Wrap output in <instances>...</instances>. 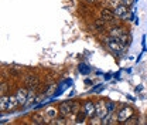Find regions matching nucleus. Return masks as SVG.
<instances>
[{
	"label": "nucleus",
	"mask_w": 147,
	"mask_h": 125,
	"mask_svg": "<svg viewBox=\"0 0 147 125\" xmlns=\"http://www.w3.org/2000/svg\"><path fill=\"white\" fill-rule=\"evenodd\" d=\"M18 108H20V104H18V100L14 92L0 95V112H1V115L4 112H14Z\"/></svg>",
	"instance_id": "f03ea898"
},
{
	"label": "nucleus",
	"mask_w": 147,
	"mask_h": 125,
	"mask_svg": "<svg viewBox=\"0 0 147 125\" xmlns=\"http://www.w3.org/2000/svg\"><path fill=\"white\" fill-rule=\"evenodd\" d=\"M82 111L86 114L88 120L96 115V102L93 98H85L82 100Z\"/></svg>",
	"instance_id": "39448f33"
},
{
	"label": "nucleus",
	"mask_w": 147,
	"mask_h": 125,
	"mask_svg": "<svg viewBox=\"0 0 147 125\" xmlns=\"http://www.w3.org/2000/svg\"><path fill=\"white\" fill-rule=\"evenodd\" d=\"M142 89H143V85H137V87L134 88V92H140Z\"/></svg>",
	"instance_id": "4be33fe9"
},
{
	"label": "nucleus",
	"mask_w": 147,
	"mask_h": 125,
	"mask_svg": "<svg viewBox=\"0 0 147 125\" xmlns=\"http://www.w3.org/2000/svg\"><path fill=\"white\" fill-rule=\"evenodd\" d=\"M136 112H137V111H136L134 105L127 104V102L120 104L119 108H117V111H116V122H117V124H125L129 118H130L131 115H134Z\"/></svg>",
	"instance_id": "7ed1b4c3"
},
{
	"label": "nucleus",
	"mask_w": 147,
	"mask_h": 125,
	"mask_svg": "<svg viewBox=\"0 0 147 125\" xmlns=\"http://www.w3.org/2000/svg\"><path fill=\"white\" fill-rule=\"evenodd\" d=\"M113 12H115V16H116L117 20H120V21H126V20L129 18V14H130L131 10H130L129 6H126V4L122 3V4H119Z\"/></svg>",
	"instance_id": "423d86ee"
},
{
	"label": "nucleus",
	"mask_w": 147,
	"mask_h": 125,
	"mask_svg": "<svg viewBox=\"0 0 147 125\" xmlns=\"http://www.w3.org/2000/svg\"><path fill=\"white\" fill-rule=\"evenodd\" d=\"M84 83H85V85H93V81H92L91 78H85Z\"/></svg>",
	"instance_id": "412c9836"
},
{
	"label": "nucleus",
	"mask_w": 147,
	"mask_h": 125,
	"mask_svg": "<svg viewBox=\"0 0 147 125\" xmlns=\"http://www.w3.org/2000/svg\"><path fill=\"white\" fill-rule=\"evenodd\" d=\"M134 26H139V17L134 18Z\"/></svg>",
	"instance_id": "b1692460"
},
{
	"label": "nucleus",
	"mask_w": 147,
	"mask_h": 125,
	"mask_svg": "<svg viewBox=\"0 0 147 125\" xmlns=\"http://www.w3.org/2000/svg\"><path fill=\"white\" fill-rule=\"evenodd\" d=\"M37 101V91L36 89H28V97H27V104L26 105H31V102Z\"/></svg>",
	"instance_id": "dca6fc26"
},
{
	"label": "nucleus",
	"mask_w": 147,
	"mask_h": 125,
	"mask_svg": "<svg viewBox=\"0 0 147 125\" xmlns=\"http://www.w3.org/2000/svg\"><path fill=\"white\" fill-rule=\"evenodd\" d=\"M10 92H14V89H11L10 83L6 78H3L1 80V87H0V95H6V94H10Z\"/></svg>",
	"instance_id": "4468645a"
},
{
	"label": "nucleus",
	"mask_w": 147,
	"mask_h": 125,
	"mask_svg": "<svg viewBox=\"0 0 147 125\" xmlns=\"http://www.w3.org/2000/svg\"><path fill=\"white\" fill-rule=\"evenodd\" d=\"M28 122L30 124H36V125L47 124V118H45L44 112H33V114H30Z\"/></svg>",
	"instance_id": "9b49d317"
},
{
	"label": "nucleus",
	"mask_w": 147,
	"mask_h": 125,
	"mask_svg": "<svg viewBox=\"0 0 147 125\" xmlns=\"http://www.w3.org/2000/svg\"><path fill=\"white\" fill-rule=\"evenodd\" d=\"M42 112H44V115H45V118H47V124H50L53 120H55V118L59 115L58 105H57V107H55V105H48V107H45V109H44Z\"/></svg>",
	"instance_id": "9d476101"
},
{
	"label": "nucleus",
	"mask_w": 147,
	"mask_h": 125,
	"mask_svg": "<svg viewBox=\"0 0 147 125\" xmlns=\"http://www.w3.org/2000/svg\"><path fill=\"white\" fill-rule=\"evenodd\" d=\"M81 108H82V101L81 100H65V101H61L58 104L59 115L67 117V118H72L74 114L76 111H79Z\"/></svg>",
	"instance_id": "f257e3e1"
},
{
	"label": "nucleus",
	"mask_w": 147,
	"mask_h": 125,
	"mask_svg": "<svg viewBox=\"0 0 147 125\" xmlns=\"http://www.w3.org/2000/svg\"><path fill=\"white\" fill-rule=\"evenodd\" d=\"M146 122H147V115H146Z\"/></svg>",
	"instance_id": "a878e982"
},
{
	"label": "nucleus",
	"mask_w": 147,
	"mask_h": 125,
	"mask_svg": "<svg viewBox=\"0 0 147 125\" xmlns=\"http://www.w3.org/2000/svg\"><path fill=\"white\" fill-rule=\"evenodd\" d=\"M95 102H96V115L99 118H102V121H103L109 114L106 104H105V98H98V100H95Z\"/></svg>",
	"instance_id": "1a4fd4ad"
},
{
	"label": "nucleus",
	"mask_w": 147,
	"mask_h": 125,
	"mask_svg": "<svg viewBox=\"0 0 147 125\" xmlns=\"http://www.w3.org/2000/svg\"><path fill=\"white\" fill-rule=\"evenodd\" d=\"M98 17H100L102 20H105L106 23H113V21H116L117 18L115 16V12H113V9H110V7H106V6H103L100 10H99V14H98Z\"/></svg>",
	"instance_id": "6e6552de"
},
{
	"label": "nucleus",
	"mask_w": 147,
	"mask_h": 125,
	"mask_svg": "<svg viewBox=\"0 0 147 125\" xmlns=\"http://www.w3.org/2000/svg\"><path fill=\"white\" fill-rule=\"evenodd\" d=\"M122 3H123V4H126V6H129V7L131 9V6H134V4H136V0H122Z\"/></svg>",
	"instance_id": "6ab92c4d"
},
{
	"label": "nucleus",
	"mask_w": 147,
	"mask_h": 125,
	"mask_svg": "<svg viewBox=\"0 0 147 125\" xmlns=\"http://www.w3.org/2000/svg\"><path fill=\"white\" fill-rule=\"evenodd\" d=\"M82 3L85 6H96L99 3V0H82Z\"/></svg>",
	"instance_id": "a211bd4d"
},
{
	"label": "nucleus",
	"mask_w": 147,
	"mask_h": 125,
	"mask_svg": "<svg viewBox=\"0 0 147 125\" xmlns=\"http://www.w3.org/2000/svg\"><path fill=\"white\" fill-rule=\"evenodd\" d=\"M86 122H88V117H86V114L82 111V108L74 114L72 124H86Z\"/></svg>",
	"instance_id": "f8f14e48"
},
{
	"label": "nucleus",
	"mask_w": 147,
	"mask_h": 125,
	"mask_svg": "<svg viewBox=\"0 0 147 125\" xmlns=\"http://www.w3.org/2000/svg\"><path fill=\"white\" fill-rule=\"evenodd\" d=\"M110 77H112V74H105V80H109Z\"/></svg>",
	"instance_id": "393cba45"
},
{
	"label": "nucleus",
	"mask_w": 147,
	"mask_h": 125,
	"mask_svg": "<svg viewBox=\"0 0 147 125\" xmlns=\"http://www.w3.org/2000/svg\"><path fill=\"white\" fill-rule=\"evenodd\" d=\"M14 94L18 100V104H20V108L26 107L27 104V97H28V88L26 85H21V87H17L14 89Z\"/></svg>",
	"instance_id": "0eeeda50"
},
{
	"label": "nucleus",
	"mask_w": 147,
	"mask_h": 125,
	"mask_svg": "<svg viewBox=\"0 0 147 125\" xmlns=\"http://www.w3.org/2000/svg\"><path fill=\"white\" fill-rule=\"evenodd\" d=\"M127 100L129 101H131V102H136V98H134V97H131V95H127Z\"/></svg>",
	"instance_id": "5701e85b"
},
{
	"label": "nucleus",
	"mask_w": 147,
	"mask_h": 125,
	"mask_svg": "<svg viewBox=\"0 0 147 125\" xmlns=\"http://www.w3.org/2000/svg\"><path fill=\"white\" fill-rule=\"evenodd\" d=\"M41 83H42L41 78L37 74H33V72L27 74L23 80V85H26L28 89H36V91H38V88L41 87Z\"/></svg>",
	"instance_id": "20e7f679"
},
{
	"label": "nucleus",
	"mask_w": 147,
	"mask_h": 125,
	"mask_svg": "<svg viewBox=\"0 0 147 125\" xmlns=\"http://www.w3.org/2000/svg\"><path fill=\"white\" fill-rule=\"evenodd\" d=\"M140 117H142V115H140L139 112H136L134 115H131V117L129 118L125 124H127V125H130V124H142V120H140Z\"/></svg>",
	"instance_id": "2eb2a0df"
},
{
	"label": "nucleus",
	"mask_w": 147,
	"mask_h": 125,
	"mask_svg": "<svg viewBox=\"0 0 147 125\" xmlns=\"http://www.w3.org/2000/svg\"><path fill=\"white\" fill-rule=\"evenodd\" d=\"M142 47H143V48H142V51H143V53H146V51H147V47H146V34H143V37H142Z\"/></svg>",
	"instance_id": "aec40b11"
},
{
	"label": "nucleus",
	"mask_w": 147,
	"mask_h": 125,
	"mask_svg": "<svg viewBox=\"0 0 147 125\" xmlns=\"http://www.w3.org/2000/svg\"><path fill=\"white\" fill-rule=\"evenodd\" d=\"M119 4H122V0H105V6L113 9V10H115Z\"/></svg>",
	"instance_id": "f3484780"
},
{
	"label": "nucleus",
	"mask_w": 147,
	"mask_h": 125,
	"mask_svg": "<svg viewBox=\"0 0 147 125\" xmlns=\"http://www.w3.org/2000/svg\"><path fill=\"white\" fill-rule=\"evenodd\" d=\"M105 104H106V108H108V111H109L110 114H116V111H117V108L120 105V102H117V101H112L109 98H105Z\"/></svg>",
	"instance_id": "ddd939ff"
}]
</instances>
